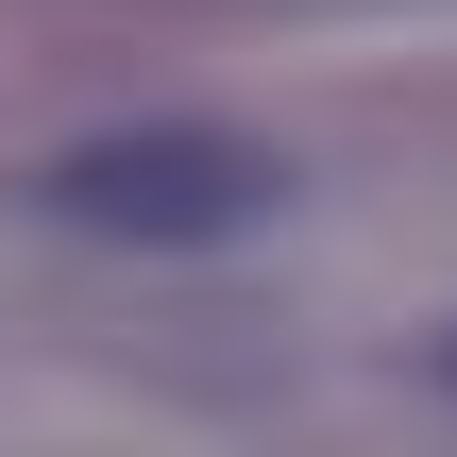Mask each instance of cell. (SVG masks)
Wrapping results in <instances>:
<instances>
[{"label": "cell", "mask_w": 457, "mask_h": 457, "mask_svg": "<svg viewBox=\"0 0 457 457\" xmlns=\"http://www.w3.org/2000/svg\"><path fill=\"white\" fill-rule=\"evenodd\" d=\"M271 204H288V170L220 119H136V136H85L51 170V220L119 237V254H204V237H254Z\"/></svg>", "instance_id": "obj_1"}]
</instances>
